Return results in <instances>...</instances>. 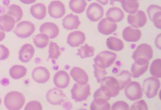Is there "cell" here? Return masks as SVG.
Here are the masks:
<instances>
[{"label": "cell", "mask_w": 161, "mask_h": 110, "mask_svg": "<svg viewBox=\"0 0 161 110\" xmlns=\"http://www.w3.org/2000/svg\"><path fill=\"white\" fill-rule=\"evenodd\" d=\"M25 102V96L18 91H11L6 95L4 100L8 109L19 110L23 107Z\"/></svg>", "instance_id": "obj_1"}, {"label": "cell", "mask_w": 161, "mask_h": 110, "mask_svg": "<svg viewBox=\"0 0 161 110\" xmlns=\"http://www.w3.org/2000/svg\"><path fill=\"white\" fill-rule=\"evenodd\" d=\"M100 83V89L105 96L111 98L117 97L119 95L120 86L116 78L105 77Z\"/></svg>", "instance_id": "obj_2"}, {"label": "cell", "mask_w": 161, "mask_h": 110, "mask_svg": "<svg viewBox=\"0 0 161 110\" xmlns=\"http://www.w3.org/2000/svg\"><path fill=\"white\" fill-rule=\"evenodd\" d=\"M110 97L105 96L100 88L95 91L93 95V101L90 105L91 110H110L111 106L108 102Z\"/></svg>", "instance_id": "obj_3"}, {"label": "cell", "mask_w": 161, "mask_h": 110, "mask_svg": "<svg viewBox=\"0 0 161 110\" xmlns=\"http://www.w3.org/2000/svg\"><path fill=\"white\" fill-rule=\"evenodd\" d=\"M117 55L109 51H102L96 55L93 59L95 65L99 68L105 69L110 67L114 63Z\"/></svg>", "instance_id": "obj_4"}, {"label": "cell", "mask_w": 161, "mask_h": 110, "mask_svg": "<svg viewBox=\"0 0 161 110\" xmlns=\"http://www.w3.org/2000/svg\"><path fill=\"white\" fill-rule=\"evenodd\" d=\"M143 91L149 99L154 98L157 96L160 87V82L155 77H150L143 81Z\"/></svg>", "instance_id": "obj_5"}, {"label": "cell", "mask_w": 161, "mask_h": 110, "mask_svg": "<svg viewBox=\"0 0 161 110\" xmlns=\"http://www.w3.org/2000/svg\"><path fill=\"white\" fill-rule=\"evenodd\" d=\"M71 98L75 102L86 101L91 95L89 84L80 85L75 84L71 90Z\"/></svg>", "instance_id": "obj_6"}, {"label": "cell", "mask_w": 161, "mask_h": 110, "mask_svg": "<svg viewBox=\"0 0 161 110\" xmlns=\"http://www.w3.org/2000/svg\"><path fill=\"white\" fill-rule=\"evenodd\" d=\"M35 31V26L31 22L23 21L19 23L14 30L15 34L21 38L31 36Z\"/></svg>", "instance_id": "obj_7"}, {"label": "cell", "mask_w": 161, "mask_h": 110, "mask_svg": "<svg viewBox=\"0 0 161 110\" xmlns=\"http://www.w3.org/2000/svg\"><path fill=\"white\" fill-rule=\"evenodd\" d=\"M124 93L125 96L130 101L140 100L143 96L142 91L141 84L136 82H131L127 85Z\"/></svg>", "instance_id": "obj_8"}, {"label": "cell", "mask_w": 161, "mask_h": 110, "mask_svg": "<svg viewBox=\"0 0 161 110\" xmlns=\"http://www.w3.org/2000/svg\"><path fill=\"white\" fill-rule=\"evenodd\" d=\"M153 57V50L151 46L147 43H142L137 47L132 55L135 61L140 59L150 60Z\"/></svg>", "instance_id": "obj_9"}, {"label": "cell", "mask_w": 161, "mask_h": 110, "mask_svg": "<svg viewBox=\"0 0 161 110\" xmlns=\"http://www.w3.org/2000/svg\"><path fill=\"white\" fill-rule=\"evenodd\" d=\"M46 98L49 103L54 106L60 105L66 100V96L61 90L54 88L47 91Z\"/></svg>", "instance_id": "obj_10"}, {"label": "cell", "mask_w": 161, "mask_h": 110, "mask_svg": "<svg viewBox=\"0 0 161 110\" xmlns=\"http://www.w3.org/2000/svg\"><path fill=\"white\" fill-rule=\"evenodd\" d=\"M128 22L133 27L136 28L142 27L147 22L146 14L142 10L137 11L135 13L129 15Z\"/></svg>", "instance_id": "obj_11"}, {"label": "cell", "mask_w": 161, "mask_h": 110, "mask_svg": "<svg viewBox=\"0 0 161 110\" xmlns=\"http://www.w3.org/2000/svg\"><path fill=\"white\" fill-rule=\"evenodd\" d=\"M86 14L90 21L94 22H97L104 15V8L97 3H92L87 8Z\"/></svg>", "instance_id": "obj_12"}, {"label": "cell", "mask_w": 161, "mask_h": 110, "mask_svg": "<svg viewBox=\"0 0 161 110\" xmlns=\"http://www.w3.org/2000/svg\"><path fill=\"white\" fill-rule=\"evenodd\" d=\"M149 60L140 59L135 61L131 67V75L134 78H138L145 73L148 68Z\"/></svg>", "instance_id": "obj_13"}, {"label": "cell", "mask_w": 161, "mask_h": 110, "mask_svg": "<svg viewBox=\"0 0 161 110\" xmlns=\"http://www.w3.org/2000/svg\"><path fill=\"white\" fill-rule=\"evenodd\" d=\"M48 13L53 18H61L65 14V7L60 1H53L48 6Z\"/></svg>", "instance_id": "obj_14"}, {"label": "cell", "mask_w": 161, "mask_h": 110, "mask_svg": "<svg viewBox=\"0 0 161 110\" xmlns=\"http://www.w3.org/2000/svg\"><path fill=\"white\" fill-rule=\"evenodd\" d=\"M50 77L49 71L45 67L39 66L32 72V78L38 84H44L49 80Z\"/></svg>", "instance_id": "obj_15"}, {"label": "cell", "mask_w": 161, "mask_h": 110, "mask_svg": "<svg viewBox=\"0 0 161 110\" xmlns=\"http://www.w3.org/2000/svg\"><path fill=\"white\" fill-rule=\"evenodd\" d=\"M148 14L151 21L153 22L155 26L161 29V7L156 5H152L147 9Z\"/></svg>", "instance_id": "obj_16"}, {"label": "cell", "mask_w": 161, "mask_h": 110, "mask_svg": "<svg viewBox=\"0 0 161 110\" xmlns=\"http://www.w3.org/2000/svg\"><path fill=\"white\" fill-rule=\"evenodd\" d=\"M116 23L110 21L107 18L101 20L98 24V29L100 33L105 35H109L115 32L117 29Z\"/></svg>", "instance_id": "obj_17"}, {"label": "cell", "mask_w": 161, "mask_h": 110, "mask_svg": "<svg viewBox=\"0 0 161 110\" xmlns=\"http://www.w3.org/2000/svg\"><path fill=\"white\" fill-rule=\"evenodd\" d=\"M69 76L68 73L63 70L58 71L53 77V83L58 89H65L69 83Z\"/></svg>", "instance_id": "obj_18"}, {"label": "cell", "mask_w": 161, "mask_h": 110, "mask_svg": "<svg viewBox=\"0 0 161 110\" xmlns=\"http://www.w3.org/2000/svg\"><path fill=\"white\" fill-rule=\"evenodd\" d=\"M86 37L84 33L80 31H75L69 34L67 43L71 47H78L85 42Z\"/></svg>", "instance_id": "obj_19"}, {"label": "cell", "mask_w": 161, "mask_h": 110, "mask_svg": "<svg viewBox=\"0 0 161 110\" xmlns=\"http://www.w3.org/2000/svg\"><path fill=\"white\" fill-rule=\"evenodd\" d=\"M123 36L126 41L136 42L141 39L142 32L140 30L133 28L131 26H128L123 30Z\"/></svg>", "instance_id": "obj_20"}, {"label": "cell", "mask_w": 161, "mask_h": 110, "mask_svg": "<svg viewBox=\"0 0 161 110\" xmlns=\"http://www.w3.org/2000/svg\"><path fill=\"white\" fill-rule=\"evenodd\" d=\"M35 49L30 44H25L22 47L19 53V58L23 63L29 62L34 55Z\"/></svg>", "instance_id": "obj_21"}, {"label": "cell", "mask_w": 161, "mask_h": 110, "mask_svg": "<svg viewBox=\"0 0 161 110\" xmlns=\"http://www.w3.org/2000/svg\"><path fill=\"white\" fill-rule=\"evenodd\" d=\"M40 32L48 36L50 39L56 38L59 34V28L56 25L52 22H46L42 25Z\"/></svg>", "instance_id": "obj_22"}, {"label": "cell", "mask_w": 161, "mask_h": 110, "mask_svg": "<svg viewBox=\"0 0 161 110\" xmlns=\"http://www.w3.org/2000/svg\"><path fill=\"white\" fill-rule=\"evenodd\" d=\"M70 75L75 81L80 85L87 84L88 82V76L83 69L74 67L70 71Z\"/></svg>", "instance_id": "obj_23"}, {"label": "cell", "mask_w": 161, "mask_h": 110, "mask_svg": "<svg viewBox=\"0 0 161 110\" xmlns=\"http://www.w3.org/2000/svg\"><path fill=\"white\" fill-rule=\"evenodd\" d=\"M80 24L79 17L72 14L67 15L62 20L63 26L67 30L77 29Z\"/></svg>", "instance_id": "obj_24"}, {"label": "cell", "mask_w": 161, "mask_h": 110, "mask_svg": "<svg viewBox=\"0 0 161 110\" xmlns=\"http://www.w3.org/2000/svg\"><path fill=\"white\" fill-rule=\"evenodd\" d=\"M16 22L9 15L4 14L0 16V30L3 32H10L14 29Z\"/></svg>", "instance_id": "obj_25"}, {"label": "cell", "mask_w": 161, "mask_h": 110, "mask_svg": "<svg viewBox=\"0 0 161 110\" xmlns=\"http://www.w3.org/2000/svg\"><path fill=\"white\" fill-rule=\"evenodd\" d=\"M106 16L110 21L119 22L124 18V12L118 7H112L107 10Z\"/></svg>", "instance_id": "obj_26"}, {"label": "cell", "mask_w": 161, "mask_h": 110, "mask_svg": "<svg viewBox=\"0 0 161 110\" xmlns=\"http://www.w3.org/2000/svg\"><path fill=\"white\" fill-rule=\"evenodd\" d=\"M31 13L35 18L42 20L45 18L47 15V8L42 3H36L32 6L30 8Z\"/></svg>", "instance_id": "obj_27"}, {"label": "cell", "mask_w": 161, "mask_h": 110, "mask_svg": "<svg viewBox=\"0 0 161 110\" xmlns=\"http://www.w3.org/2000/svg\"><path fill=\"white\" fill-rule=\"evenodd\" d=\"M9 75L13 79H19L23 78L27 73V69L23 65H14L10 69Z\"/></svg>", "instance_id": "obj_28"}, {"label": "cell", "mask_w": 161, "mask_h": 110, "mask_svg": "<svg viewBox=\"0 0 161 110\" xmlns=\"http://www.w3.org/2000/svg\"><path fill=\"white\" fill-rule=\"evenodd\" d=\"M121 3L124 10L130 14L135 13L140 5L137 0H121Z\"/></svg>", "instance_id": "obj_29"}, {"label": "cell", "mask_w": 161, "mask_h": 110, "mask_svg": "<svg viewBox=\"0 0 161 110\" xmlns=\"http://www.w3.org/2000/svg\"><path fill=\"white\" fill-rule=\"evenodd\" d=\"M87 3L86 0H70L69 8L76 14H81L85 11Z\"/></svg>", "instance_id": "obj_30"}, {"label": "cell", "mask_w": 161, "mask_h": 110, "mask_svg": "<svg viewBox=\"0 0 161 110\" xmlns=\"http://www.w3.org/2000/svg\"><path fill=\"white\" fill-rule=\"evenodd\" d=\"M120 86V90H124L131 81V75L130 72L127 70H123L119 74L116 76Z\"/></svg>", "instance_id": "obj_31"}, {"label": "cell", "mask_w": 161, "mask_h": 110, "mask_svg": "<svg viewBox=\"0 0 161 110\" xmlns=\"http://www.w3.org/2000/svg\"><path fill=\"white\" fill-rule=\"evenodd\" d=\"M106 45L109 49L115 51H120L124 48V44L121 40L111 36L106 41Z\"/></svg>", "instance_id": "obj_32"}, {"label": "cell", "mask_w": 161, "mask_h": 110, "mask_svg": "<svg viewBox=\"0 0 161 110\" xmlns=\"http://www.w3.org/2000/svg\"><path fill=\"white\" fill-rule=\"evenodd\" d=\"M33 40L36 47L39 48H43L48 45L49 38L47 35L41 33L34 36L33 37Z\"/></svg>", "instance_id": "obj_33"}, {"label": "cell", "mask_w": 161, "mask_h": 110, "mask_svg": "<svg viewBox=\"0 0 161 110\" xmlns=\"http://www.w3.org/2000/svg\"><path fill=\"white\" fill-rule=\"evenodd\" d=\"M7 14L14 18L17 23L22 18L23 11L19 6L12 4L8 8Z\"/></svg>", "instance_id": "obj_34"}, {"label": "cell", "mask_w": 161, "mask_h": 110, "mask_svg": "<svg viewBox=\"0 0 161 110\" xmlns=\"http://www.w3.org/2000/svg\"><path fill=\"white\" fill-rule=\"evenodd\" d=\"M94 51L95 49L94 47L85 44L80 47V48L78 49V52L76 55L80 56L81 58L91 57L94 55Z\"/></svg>", "instance_id": "obj_35"}, {"label": "cell", "mask_w": 161, "mask_h": 110, "mask_svg": "<svg viewBox=\"0 0 161 110\" xmlns=\"http://www.w3.org/2000/svg\"><path fill=\"white\" fill-rule=\"evenodd\" d=\"M150 72L151 75L155 78H161V59L157 58L151 64Z\"/></svg>", "instance_id": "obj_36"}, {"label": "cell", "mask_w": 161, "mask_h": 110, "mask_svg": "<svg viewBox=\"0 0 161 110\" xmlns=\"http://www.w3.org/2000/svg\"><path fill=\"white\" fill-rule=\"evenodd\" d=\"M48 53L49 58L57 59L61 54L59 47L55 42H51L49 43Z\"/></svg>", "instance_id": "obj_37"}, {"label": "cell", "mask_w": 161, "mask_h": 110, "mask_svg": "<svg viewBox=\"0 0 161 110\" xmlns=\"http://www.w3.org/2000/svg\"><path fill=\"white\" fill-rule=\"evenodd\" d=\"M93 68L94 69V75L95 77L97 78V82L98 83H100L106 75H107V71H105V69H102L99 68L97 65L94 64L93 65Z\"/></svg>", "instance_id": "obj_38"}, {"label": "cell", "mask_w": 161, "mask_h": 110, "mask_svg": "<svg viewBox=\"0 0 161 110\" xmlns=\"http://www.w3.org/2000/svg\"><path fill=\"white\" fill-rule=\"evenodd\" d=\"M131 110H147L148 107L144 100H140L134 103L130 109Z\"/></svg>", "instance_id": "obj_39"}, {"label": "cell", "mask_w": 161, "mask_h": 110, "mask_svg": "<svg viewBox=\"0 0 161 110\" xmlns=\"http://www.w3.org/2000/svg\"><path fill=\"white\" fill-rule=\"evenodd\" d=\"M25 110H42V107L39 102L36 101H33L28 103L25 107Z\"/></svg>", "instance_id": "obj_40"}, {"label": "cell", "mask_w": 161, "mask_h": 110, "mask_svg": "<svg viewBox=\"0 0 161 110\" xmlns=\"http://www.w3.org/2000/svg\"><path fill=\"white\" fill-rule=\"evenodd\" d=\"M112 110H130L129 105L124 101H118L113 104L112 106Z\"/></svg>", "instance_id": "obj_41"}, {"label": "cell", "mask_w": 161, "mask_h": 110, "mask_svg": "<svg viewBox=\"0 0 161 110\" xmlns=\"http://www.w3.org/2000/svg\"><path fill=\"white\" fill-rule=\"evenodd\" d=\"M10 55L9 49L4 45L0 44V60H4L8 58Z\"/></svg>", "instance_id": "obj_42"}, {"label": "cell", "mask_w": 161, "mask_h": 110, "mask_svg": "<svg viewBox=\"0 0 161 110\" xmlns=\"http://www.w3.org/2000/svg\"><path fill=\"white\" fill-rule=\"evenodd\" d=\"M19 1L25 4H31L35 3L36 0H19Z\"/></svg>", "instance_id": "obj_43"}, {"label": "cell", "mask_w": 161, "mask_h": 110, "mask_svg": "<svg viewBox=\"0 0 161 110\" xmlns=\"http://www.w3.org/2000/svg\"><path fill=\"white\" fill-rule=\"evenodd\" d=\"M6 34L4 32L0 30V41H3L5 37Z\"/></svg>", "instance_id": "obj_44"}, {"label": "cell", "mask_w": 161, "mask_h": 110, "mask_svg": "<svg viewBox=\"0 0 161 110\" xmlns=\"http://www.w3.org/2000/svg\"><path fill=\"white\" fill-rule=\"evenodd\" d=\"M96 1L103 5H106L109 2V0H96Z\"/></svg>", "instance_id": "obj_45"}, {"label": "cell", "mask_w": 161, "mask_h": 110, "mask_svg": "<svg viewBox=\"0 0 161 110\" xmlns=\"http://www.w3.org/2000/svg\"><path fill=\"white\" fill-rule=\"evenodd\" d=\"M1 103H2V100H1V98H0V105H1Z\"/></svg>", "instance_id": "obj_46"}, {"label": "cell", "mask_w": 161, "mask_h": 110, "mask_svg": "<svg viewBox=\"0 0 161 110\" xmlns=\"http://www.w3.org/2000/svg\"></svg>", "instance_id": "obj_47"}]
</instances>
